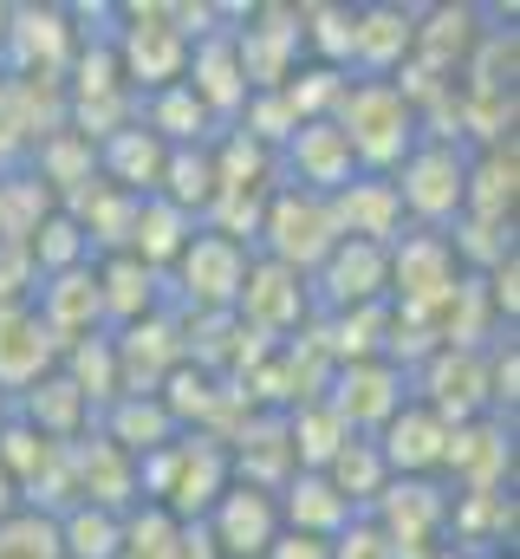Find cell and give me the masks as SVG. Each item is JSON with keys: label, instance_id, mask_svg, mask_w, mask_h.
Returning <instances> with one entry per match:
<instances>
[{"label": "cell", "instance_id": "obj_47", "mask_svg": "<svg viewBox=\"0 0 520 559\" xmlns=\"http://www.w3.org/2000/svg\"><path fill=\"white\" fill-rule=\"evenodd\" d=\"M0 559H66L59 547V521L39 508H13L0 521Z\"/></svg>", "mask_w": 520, "mask_h": 559}, {"label": "cell", "instance_id": "obj_38", "mask_svg": "<svg viewBox=\"0 0 520 559\" xmlns=\"http://www.w3.org/2000/svg\"><path fill=\"white\" fill-rule=\"evenodd\" d=\"M59 378L92 404V417H98L105 404H118L125 391H118V352H111V332H92V338L66 345V352H59Z\"/></svg>", "mask_w": 520, "mask_h": 559}, {"label": "cell", "instance_id": "obj_56", "mask_svg": "<svg viewBox=\"0 0 520 559\" xmlns=\"http://www.w3.org/2000/svg\"><path fill=\"white\" fill-rule=\"evenodd\" d=\"M482 559H515V554H482Z\"/></svg>", "mask_w": 520, "mask_h": 559}, {"label": "cell", "instance_id": "obj_8", "mask_svg": "<svg viewBox=\"0 0 520 559\" xmlns=\"http://www.w3.org/2000/svg\"><path fill=\"white\" fill-rule=\"evenodd\" d=\"M228 39H235V59H241L248 92H280V85L306 66L299 7H280V0H248V13H241V26H235Z\"/></svg>", "mask_w": 520, "mask_h": 559}, {"label": "cell", "instance_id": "obj_37", "mask_svg": "<svg viewBox=\"0 0 520 559\" xmlns=\"http://www.w3.org/2000/svg\"><path fill=\"white\" fill-rule=\"evenodd\" d=\"M209 156H215V195H273L280 189L273 150L248 143L241 131H215Z\"/></svg>", "mask_w": 520, "mask_h": 559}, {"label": "cell", "instance_id": "obj_31", "mask_svg": "<svg viewBox=\"0 0 520 559\" xmlns=\"http://www.w3.org/2000/svg\"><path fill=\"white\" fill-rule=\"evenodd\" d=\"M118 559H215V547L196 521H169L163 508H130Z\"/></svg>", "mask_w": 520, "mask_h": 559}, {"label": "cell", "instance_id": "obj_14", "mask_svg": "<svg viewBox=\"0 0 520 559\" xmlns=\"http://www.w3.org/2000/svg\"><path fill=\"white\" fill-rule=\"evenodd\" d=\"M196 527L209 534L215 559H267V547L286 534L280 527V501L267 488H248V481H228Z\"/></svg>", "mask_w": 520, "mask_h": 559}, {"label": "cell", "instance_id": "obj_53", "mask_svg": "<svg viewBox=\"0 0 520 559\" xmlns=\"http://www.w3.org/2000/svg\"><path fill=\"white\" fill-rule=\"evenodd\" d=\"M13 508H20V488H13V481H7V475H0V521H7V514H13Z\"/></svg>", "mask_w": 520, "mask_h": 559}, {"label": "cell", "instance_id": "obj_23", "mask_svg": "<svg viewBox=\"0 0 520 559\" xmlns=\"http://www.w3.org/2000/svg\"><path fill=\"white\" fill-rule=\"evenodd\" d=\"M515 488L501 495H456L449 501V534L442 547H456L462 559H482V554H515Z\"/></svg>", "mask_w": 520, "mask_h": 559}, {"label": "cell", "instance_id": "obj_30", "mask_svg": "<svg viewBox=\"0 0 520 559\" xmlns=\"http://www.w3.org/2000/svg\"><path fill=\"white\" fill-rule=\"evenodd\" d=\"M92 429H98L118 455H130V462H143V455H156L163 442L182 436L176 417L163 411V397H118V404H105V411L92 417Z\"/></svg>", "mask_w": 520, "mask_h": 559}, {"label": "cell", "instance_id": "obj_20", "mask_svg": "<svg viewBox=\"0 0 520 559\" xmlns=\"http://www.w3.org/2000/svg\"><path fill=\"white\" fill-rule=\"evenodd\" d=\"M410 39H416V7L397 0L352 7V79H397L410 66Z\"/></svg>", "mask_w": 520, "mask_h": 559}, {"label": "cell", "instance_id": "obj_13", "mask_svg": "<svg viewBox=\"0 0 520 559\" xmlns=\"http://www.w3.org/2000/svg\"><path fill=\"white\" fill-rule=\"evenodd\" d=\"M385 254H390V306H410V312H442L449 286L462 280L456 254H449V235L403 228Z\"/></svg>", "mask_w": 520, "mask_h": 559}, {"label": "cell", "instance_id": "obj_44", "mask_svg": "<svg viewBox=\"0 0 520 559\" xmlns=\"http://www.w3.org/2000/svg\"><path fill=\"white\" fill-rule=\"evenodd\" d=\"M26 261H33V274H66V267H92V241L79 235V222L66 215V209H52L39 228H33V241H26Z\"/></svg>", "mask_w": 520, "mask_h": 559}, {"label": "cell", "instance_id": "obj_54", "mask_svg": "<svg viewBox=\"0 0 520 559\" xmlns=\"http://www.w3.org/2000/svg\"><path fill=\"white\" fill-rule=\"evenodd\" d=\"M423 559H462V554L456 547H436V554H423Z\"/></svg>", "mask_w": 520, "mask_h": 559}, {"label": "cell", "instance_id": "obj_19", "mask_svg": "<svg viewBox=\"0 0 520 559\" xmlns=\"http://www.w3.org/2000/svg\"><path fill=\"white\" fill-rule=\"evenodd\" d=\"M111 352H118V391H125V397H156L163 378L182 365V325H176V312L163 306V312L137 319L125 332H111Z\"/></svg>", "mask_w": 520, "mask_h": 559}, {"label": "cell", "instance_id": "obj_27", "mask_svg": "<svg viewBox=\"0 0 520 559\" xmlns=\"http://www.w3.org/2000/svg\"><path fill=\"white\" fill-rule=\"evenodd\" d=\"M273 501H280V527H286V534H306V540H332L345 521H358V508H352L319 468H293Z\"/></svg>", "mask_w": 520, "mask_h": 559}, {"label": "cell", "instance_id": "obj_9", "mask_svg": "<svg viewBox=\"0 0 520 559\" xmlns=\"http://www.w3.org/2000/svg\"><path fill=\"white\" fill-rule=\"evenodd\" d=\"M449 488L436 481V475H390L385 495L371 501V521L390 534V547L397 559H423L442 547V534H449Z\"/></svg>", "mask_w": 520, "mask_h": 559}, {"label": "cell", "instance_id": "obj_12", "mask_svg": "<svg viewBox=\"0 0 520 559\" xmlns=\"http://www.w3.org/2000/svg\"><path fill=\"white\" fill-rule=\"evenodd\" d=\"M332 417L345 423L352 436H378L403 404H410V378L397 371V365H385V358H365V365H339L332 371V384H326V397H319Z\"/></svg>", "mask_w": 520, "mask_h": 559}, {"label": "cell", "instance_id": "obj_55", "mask_svg": "<svg viewBox=\"0 0 520 559\" xmlns=\"http://www.w3.org/2000/svg\"><path fill=\"white\" fill-rule=\"evenodd\" d=\"M0 39H7V0H0Z\"/></svg>", "mask_w": 520, "mask_h": 559}, {"label": "cell", "instance_id": "obj_3", "mask_svg": "<svg viewBox=\"0 0 520 559\" xmlns=\"http://www.w3.org/2000/svg\"><path fill=\"white\" fill-rule=\"evenodd\" d=\"M248 267H255V248L196 228L189 248L176 254V267L163 274V299H169V312H235Z\"/></svg>", "mask_w": 520, "mask_h": 559}, {"label": "cell", "instance_id": "obj_51", "mask_svg": "<svg viewBox=\"0 0 520 559\" xmlns=\"http://www.w3.org/2000/svg\"><path fill=\"white\" fill-rule=\"evenodd\" d=\"M267 559H326V540H306V534H280Z\"/></svg>", "mask_w": 520, "mask_h": 559}, {"label": "cell", "instance_id": "obj_39", "mask_svg": "<svg viewBox=\"0 0 520 559\" xmlns=\"http://www.w3.org/2000/svg\"><path fill=\"white\" fill-rule=\"evenodd\" d=\"M52 209H59V202H52V189H46V182L26 169V156H20V163L0 176V241H7V248H26V241H33V228H39Z\"/></svg>", "mask_w": 520, "mask_h": 559}, {"label": "cell", "instance_id": "obj_7", "mask_svg": "<svg viewBox=\"0 0 520 559\" xmlns=\"http://www.w3.org/2000/svg\"><path fill=\"white\" fill-rule=\"evenodd\" d=\"M72 59H79V33L59 0H7V39H0L7 79H66Z\"/></svg>", "mask_w": 520, "mask_h": 559}, {"label": "cell", "instance_id": "obj_22", "mask_svg": "<svg viewBox=\"0 0 520 559\" xmlns=\"http://www.w3.org/2000/svg\"><path fill=\"white\" fill-rule=\"evenodd\" d=\"M52 371H59V338L39 325L33 306H7L0 312V397L13 404Z\"/></svg>", "mask_w": 520, "mask_h": 559}, {"label": "cell", "instance_id": "obj_4", "mask_svg": "<svg viewBox=\"0 0 520 559\" xmlns=\"http://www.w3.org/2000/svg\"><path fill=\"white\" fill-rule=\"evenodd\" d=\"M339 248V222H332V202L326 195H306V189H273L267 209H260V235L255 254L273 267H293V274L312 280V267Z\"/></svg>", "mask_w": 520, "mask_h": 559}, {"label": "cell", "instance_id": "obj_29", "mask_svg": "<svg viewBox=\"0 0 520 559\" xmlns=\"http://www.w3.org/2000/svg\"><path fill=\"white\" fill-rule=\"evenodd\" d=\"M515 195H520V150H515V143L469 150L462 215H475V222H515Z\"/></svg>", "mask_w": 520, "mask_h": 559}, {"label": "cell", "instance_id": "obj_57", "mask_svg": "<svg viewBox=\"0 0 520 559\" xmlns=\"http://www.w3.org/2000/svg\"><path fill=\"white\" fill-rule=\"evenodd\" d=\"M0 423H7V397H0Z\"/></svg>", "mask_w": 520, "mask_h": 559}, {"label": "cell", "instance_id": "obj_43", "mask_svg": "<svg viewBox=\"0 0 520 559\" xmlns=\"http://www.w3.org/2000/svg\"><path fill=\"white\" fill-rule=\"evenodd\" d=\"M286 442H293V468H332V455L352 442V429L326 404H299V411H286Z\"/></svg>", "mask_w": 520, "mask_h": 559}, {"label": "cell", "instance_id": "obj_17", "mask_svg": "<svg viewBox=\"0 0 520 559\" xmlns=\"http://www.w3.org/2000/svg\"><path fill=\"white\" fill-rule=\"evenodd\" d=\"M312 306L319 312H358V306H385L390 299V254L378 241H339L319 267H312Z\"/></svg>", "mask_w": 520, "mask_h": 559}, {"label": "cell", "instance_id": "obj_2", "mask_svg": "<svg viewBox=\"0 0 520 559\" xmlns=\"http://www.w3.org/2000/svg\"><path fill=\"white\" fill-rule=\"evenodd\" d=\"M332 124L345 131V143H352L358 176H390V169L423 143L410 98H403L390 79H345V98H339Z\"/></svg>", "mask_w": 520, "mask_h": 559}, {"label": "cell", "instance_id": "obj_35", "mask_svg": "<svg viewBox=\"0 0 520 559\" xmlns=\"http://www.w3.org/2000/svg\"><path fill=\"white\" fill-rule=\"evenodd\" d=\"M26 169L52 189V202L66 209L72 195H85L92 182H98V143H85L79 131H59V138H46V143H33L26 150Z\"/></svg>", "mask_w": 520, "mask_h": 559}, {"label": "cell", "instance_id": "obj_16", "mask_svg": "<svg viewBox=\"0 0 520 559\" xmlns=\"http://www.w3.org/2000/svg\"><path fill=\"white\" fill-rule=\"evenodd\" d=\"M410 397L423 411H436L449 429L475 423V417H495L488 411V358L482 352H436L429 365L410 371Z\"/></svg>", "mask_w": 520, "mask_h": 559}, {"label": "cell", "instance_id": "obj_34", "mask_svg": "<svg viewBox=\"0 0 520 559\" xmlns=\"http://www.w3.org/2000/svg\"><path fill=\"white\" fill-rule=\"evenodd\" d=\"M7 411L26 423V429H39L46 442H79V436L92 429V404H85L59 371H52V378H39V384H33L26 397H13Z\"/></svg>", "mask_w": 520, "mask_h": 559}, {"label": "cell", "instance_id": "obj_18", "mask_svg": "<svg viewBox=\"0 0 520 559\" xmlns=\"http://www.w3.org/2000/svg\"><path fill=\"white\" fill-rule=\"evenodd\" d=\"M488 33V7H469V0H436V7H416V39H410V66H423L429 79H462L475 39Z\"/></svg>", "mask_w": 520, "mask_h": 559}, {"label": "cell", "instance_id": "obj_40", "mask_svg": "<svg viewBox=\"0 0 520 559\" xmlns=\"http://www.w3.org/2000/svg\"><path fill=\"white\" fill-rule=\"evenodd\" d=\"M156 195L169 202V209H182V215H209V202H215V156H209V143H189V150H169L163 156V182H156Z\"/></svg>", "mask_w": 520, "mask_h": 559}, {"label": "cell", "instance_id": "obj_33", "mask_svg": "<svg viewBox=\"0 0 520 559\" xmlns=\"http://www.w3.org/2000/svg\"><path fill=\"white\" fill-rule=\"evenodd\" d=\"M163 156H169V150L150 138L143 124H125V131H111V138L98 143V182H111V189H125V195H156Z\"/></svg>", "mask_w": 520, "mask_h": 559}, {"label": "cell", "instance_id": "obj_6", "mask_svg": "<svg viewBox=\"0 0 520 559\" xmlns=\"http://www.w3.org/2000/svg\"><path fill=\"white\" fill-rule=\"evenodd\" d=\"M111 59H118V72H125V85L137 98H150V92H163V85L182 79L189 46H182V33L169 26V0H150V7L130 0V7H118Z\"/></svg>", "mask_w": 520, "mask_h": 559}, {"label": "cell", "instance_id": "obj_26", "mask_svg": "<svg viewBox=\"0 0 520 559\" xmlns=\"http://www.w3.org/2000/svg\"><path fill=\"white\" fill-rule=\"evenodd\" d=\"M228 468H235V481L280 495V488H286V475H293L286 417H273V411H255V417L235 429V442H228Z\"/></svg>", "mask_w": 520, "mask_h": 559}, {"label": "cell", "instance_id": "obj_36", "mask_svg": "<svg viewBox=\"0 0 520 559\" xmlns=\"http://www.w3.org/2000/svg\"><path fill=\"white\" fill-rule=\"evenodd\" d=\"M196 228H202L196 215L169 209L163 195H143V202H137V222H130V248H125V254H137L150 274H169V267H176V254L189 248V235H196Z\"/></svg>", "mask_w": 520, "mask_h": 559}, {"label": "cell", "instance_id": "obj_11", "mask_svg": "<svg viewBox=\"0 0 520 559\" xmlns=\"http://www.w3.org/2000/svg\"><path fill=\"white\" fill-rule=\"evenodd\" d=\"M235 319L260 332V338H273V345H286V338H299L312 319H319V306H312V286L306 274H293V267H273V261H260L248 267V286H241V299H235Z\"/></svg>", "mask_w": 520, "mask_h": 559}, {"label": "cell", "instance_id": "obj_21", "mask_svg": "<svg viewBox=\"0 0 520 559\" xmlns=\"http://www.w3.org/2000/svg\"><path fill=\"white\" fill-rule=\"evenodd\" d=\"M33 312H39V325L59 338V352H66V345H79V338H92V332H105L98 274H92V267H66V274H46L39 286H33Z\"/></svg>", "mask_w": 520, "mask_h": 559}, {"label": "cell", "instance_id": "obj_5", "mask_svg": "<svg viewBox=\"0 0 520 559\" xmlns=\"http://www.w3.org/2000/svg\"><path fill=\"white\" fill-rule=\"evenodd\" d=\"M462 182H469V150L462 143H416L397 169H390V189H397V209H403V228H429L442 235L456 215H462Z\"/></svg>", "mask_w": 520, "mask_h": 559}, {"label": "cell", "instance_id": "obj_46", "mask_svg": "<svg viewBox=\"0 0 520 559\" xmlns=\"http://www.w3.org/2000/svg\"><path fill=\"white\" fill-rule=\"evenodd\" d=\"M345 79H352V72H332V66H312V59H306V66H299V72H293L280 92H286L293 118H299V124H312V118H332V111H339V98H345Z\"/></svg>", "mask_w": 520, "mask_h": 559}, {"label": "cell", "instance_id": "obj_48", "mask_svg": "<svg viewBox=\"0 0 520 559\" xmlns=\"http://www.w3.org/2000/svg\"><path fill=\"white\" fill-rule=\"evenodd\" d=\"M482 358H488V411L515 423V404H520V338H515V332H508V338H495Z\"/></svg>", "mask_w": 520, "mask_h": 559}, {"label": "cell", "instance_id": "obj_1", "mask_svg": "<svg viewBox=\"0 0 520 559\" xmlns=\"http://www.w3.org/2000/svg\"><path fill=\"white\" fill-rule=\"evenodd\" d=\"M228 481H235L228 442H215L202 429H182L176 442H163L156 455L137 462V508H163L169 521H202Z\"/></svg>", "mask_w": 520, "mask_h": 559}, {"label": "cell", "instance_id": "obj_52", "mask_svg": "<svg viewBox=\"0 0 520 559\" xmlns=\"http://www.w3.org/2000/svg\"><path fill=\"white\" fill-rule=\"evenodd\" d=\"M20 156H26V150H20V143L7 138V124H0V176H7V169H13V163H20Z\"/></svg>", "mask_w": 520, "mask_h": 559}, {"label": "cell", "instance_id": "obj_50", "mask_svg": "<svg viewBox=\"0 0 520 559\" xmlns=\"http://www.w3.org/2000/svg\"><path fill=\"white\" fill-rule=\"evenodd\" d=\"M33 286H39V274L26 261V248H7L0 241V312L7 306H33Z\"/></svg>", "mask_w": 520, "mask_h": 559}, {"label": "cell", "instance_id": "obj_24", "mask_svg": "<svg viewBox=\"0 0 520 559\" xmlns=\"http://www.w3.org/2000/svg\"><path fill=\"white\" fill-rule=\"evenodd\" d=\"M378 442V455H385L390 475H442V449H449V423L436 417V411H423L416 397L397 411V417L371 436Z\"/></svg>", "mask_w": 520, "mask_h": 559}, {"label": "cell", "instance_id": "obj_28", "mask_svg": "<svg viewBox=\"0 0 520 559\" xmlns=\"http://www.w3.org/2000/svg\"><path fill=\"white\" fill-rule=\"evenodd\" d=\"M92 274H98V299H105V332H125V325L169 306L163 274H150L137 254H105V261H92Z\"/></svg>", "mask_w": 520, "mask_h": 559}, {"label": "cell", "instance_id": "obj_42", "mask_svg": "<svg viewBox=\"0 0 520 559\" xmlns=\"http://www.w3.org/2000/svg\"><path fill=\"white\" fill-rule=\"evenodd\" d=\"M358 514H371V501L385 495V481H390V468H385V455H378V442H365V436H352L339 455H332V468H319Z\"/></svg>", "mask_w": 520, "mask_h": 559}, {"label": "cell", "instance_id": "obj_10", "mask_svg": "<svg viewBox=\"0 0 520 559\" xmlns=\"http://www.w3.org/2000/svg\"><path fill=\"white\" fill-rule=\"evenodd\" d=\"M436 481L449 495H501V488H515V423L508 417L456 423Z\"/></svg>", "mask_w": 520, "mask_h": 559}, {"label": "cell", "instance_id": "obj_32", "mask_svg": "<svg viewBox=\"0 0 520 559\" xmlns=\"http://www.w3.org/2000/svg\"><path fill=\"white\" fill-rule=\"evenodd\" d=\"M137 124L150 131V138L163 143V150H189V143H215V118L196 105V92L176 79V85H163V92H150V98H137Z\"/></svg>", "mask_w": 520, "mask_h": 559}, {"label": "cell", "instance_id": "obj_41", "mask_svg": "<svg viewBox=\"0 0 520 559\" xmlns=\"http://www.w3.org/2000/svg\"><path fill=\"white\" fill-rule=\"evenodd\" d=\"M449 254H456V267L462 274H495L501 261H515V222H475V215H456L449 228Z\"/></svg>", "mask_w": 520, "mask_h": 559}, {"label": "cell", "instance_id": "obj_15", "mask_svg": "<svg viewBox=\"0 0 520 559\" xmlns=\"http://www.w3.org/2000/svg\"><path fill=\"white\" fill-rule=\"evenodd\" d=\"M273 169H280L286 189L339 195V189L358 176V156H352V143H345V131H339L332 118H312V124H299L293 138L273 150Z\"/></svg>", "mask_w": 520, "mask_h": 559}, {"label": "cell", "instance_id": "obj_25", "mask_svg": "<svg viewBox=\"0 0 520 559\" xmlns=\"http://www.w3.org/2000/svg\"><path fill=\"white\" fill-rule=\"evenodd\" d=\"M332 202V222H339V241H378L390 248L397 235H403V209H397V189H390V176H352L339 195H326Z\"/></svg>", "mask_w": 520, "mask_h": 559}, {"label": "cell", "instance_id": "obj_49", "mask_svg": "<svg viewBox=\"0 0 520 559\" xmlns=\"http://www.w3.org/2000/svg\"><path fill=\"white\" fill-rule=\"evenodd\" d=\"M326 559H397V547H390V534L371 514H358V521H345V527L326 540Z\"/></svg>", "mask_w": 520, "mask_h": 559}, {"label": "cell", "instance_id": "obj_45", "mask_svg": "<svg viewBox=\"0 0 520 559\" xmlns=\"http://www.w3.org/2000/svg\"><path fill=\"white\" fill-rule=\"evenodd\" d=\"M118 534H125V514L85 508V501L59 514V547H66V559H118Z\"/></svg>", "mask_w": 520, "mask_h": 559}]
</instances>
